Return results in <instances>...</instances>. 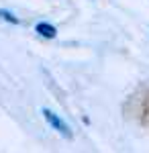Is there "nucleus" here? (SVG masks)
<instances>
[{
  "label": "nucleus",
  "mask_w": 149,
  "mask_h": 153,
  "mask_svg": "<svg viewBox=\"0 0 149 153\" xmlns=\"http://www.w3.org/2000/svg\"><path fill=\"white\" fill-rule=\"evenodd\" d=\"M41 114H43V118H45L47 125L55 131L57 135H61L63 139H72V137H74V133H72V129H69V125H68V123H66L61 117H59V114H55L51 108L43 106V108H41Z\"/></svg>",
  "instance_id": "1"
},
{
  "label": "nucleus",
  "mask_w": 149,
  "mask_h": 153,
  "mask_svg": "<svg viewBox=\"0 0 149 153\" xmlns=\"http://www.w3.org/2000/svg\"><path fill=\"white\" fill-rule=\"evenodd\" d=\"M35 33L39 37H43V39H55L57 37V27L47 23V21H41V23L35 25Z\"/></svg>",
  "instance_id": "2"
},
{
  "label": "nucleus",
  "mask_w": 149,
  "mask_h": 153,
  "mask_svg": "<svg viewBox=\"0 0 149 153\" xmlns=\"http://www.w3.org/2000/svg\"><path fill=\"white\" fill-rule=\"evenodd\" d=\"M0 19H2V21H6V23H10V25H19L16 14L10 12V10H6V8H0Z\"/></svg>",
  "instance_id": "3"
}]
</instances>
